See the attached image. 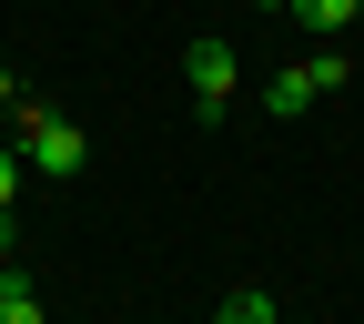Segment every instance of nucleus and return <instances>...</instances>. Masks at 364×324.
<instances>
[{
    "instance_id": "obj_1",
    "label": "nucleus",
    "mask_w": 364,
    "mask_h": 324,
    "mask_svg": "<svg viewBox=\"0 0 364 324\" xmlns=\"http://www.w3.org/2000/svg\"><path fill=\"white\" fill-rule=\"evenodd\" d=\"M324 91H344V51H314V61H294V71H273V81H263V112L294 122V112L324 102Z\"/></svg>"
},
{
    "instance_id": "obj_2",
    "label": "nucleus",
    "mask_w": 364,
    "mask_h": 324,
    "mask_svg": "<svg viewBox=\"0 0 364 324\" xmlns=\"http://www.w3.org/2000/svg\"><path fill=\"white\" fill-rule=\"evenodd\" d=\"M182 81H193V112H203V122H223V112H233V81H243L233 41H193V51H182Z\"/></svg>"
},
{
    "instance_id": "obj_3",
    "label": "nucleus",
    "mask_w": 364,
    "mask_h": 324,
    "mask_svg": "<svg viewBox=\"0 0 364 324\" xmlns=\"http://www.w3.org/2000/svg\"><path fill=\"white\" fill-rule=\"evenodd\" d=\"M21 162L31 172H81V122H61V112H21Z\"/></svg>"
},
{
    "instance_id": "obj_4",
    "label": "nucleus",
    "mask_w": 364,
    "mask_h": 324,
    "mask_svg": "<svg viewBox=\"0 0 364 324\" xmlns=\"http://www.w3.org/2000/svg\"><path fill=\"white\" fill-rule=\"evenodd\" d=\"M0 324H41V294H31L21 263H0Z\"/></svg>"
},
{
    "instance_id": "obj_5",
    "label": "nucleus",
    "mask_w": 364,
    "mask_h": 324,
    "mask_svg": "<svg viewBox=\"0 0 364 324\" xmlns=\"http://www.w3.org/2000/svg\"><path fill=\"white\" fill-rule=\"evenodd\" d=\"M294 21H304V31H324V41H334V31L354 21V0H294Z\"/></svg>"
},
{
    "instance_id": "obj_6",
    "label": "nucleus",
    "mask_w": 364,
    "mask_h": 324,
    "mask_svg": "<svg viewBox=\"0 0 364 324\" xmlns=\"http://www.w3.org/2000/svg\"><path fill=\"white\" fill-rule=\"evenodd\" d=\"M213 324H273V294H253V284H243V294H223Z\"/></svg>"
},
{
    "instance_id": "obj_7",
    "label": "nucleus",
    "mask_w": 364,
    "mask_h": 324,
    "mask_svg": "<svg viewBox=\"0 0 364 324\" xmlns=\"http://www.w3.org/2000/svg\"><path fill=\"white\" fill-rule=\"evenodd\" d=\"M11 193H21V152H0V213H11Z\"/></svg>"
},
{
    "instance_id": "obj_8",
    "label": "nucleus",
    "mask_w": 364,
    "mask_h": 324,
    "mask_svg": "<svg viewBox=\"0 0 364 324\" xmlns=\"http://www.w3.org/2000/svg\"><path fill=\"white\" fill-rule=\"evenodd\" d=\"M11 102H21V81H11V61H0V112H11Z\"/></svg>"
},
{
    "instance_id": "obj_9",
    "label": "nucleus",
    "mask_w": 364,
    "mask_h": 324,
    "mask_svg": "<svg viewBox=\"0 0 364 324\" xmlns=\"http://www.w3.org/2000/svg\"><path fill=\"white\" fill-rule=\"evenodd\" d=\"M0 254H11V213H0Z\"/></svg>"
},
{
    "instance_id": "obj_10",
    "label": "nucleus",
    "mask_w": 364,
    "mask_h": 324,
    "mask_svg": "<svg viewBox=\"0 0 364 324\" xmlns=\"http://www.w3.org/2000/svg\"><path fill=\"white\" fill-rule=\"evenodd\" d=\"M263 11H294V0H263Z\"/></svg>"
},
{
    "instance_id": "obj_11",
    "label": "nucleus",
    "mask_w": 364,
    "mask_h": 324,
    "mask_svg": "<svg viewBox=\"0 0 364 324\" xmlns=\"http://www.w3.org/2000/svg\"><path fill=\"white\" fill-rule=\"evenodd\" d=\"M354 21H364V0H354Z\"/></svg>"
}]
</instances>
